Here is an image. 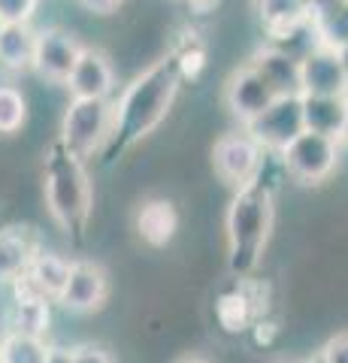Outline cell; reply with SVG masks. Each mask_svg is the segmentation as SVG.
Here are the masks:
<instances>
[{"label":"cell","mask_w":348,"mask_h":363,"mask_svg":"<svg viewBox=\"0 0 348 363\" xmlns=\"http://www.w3.org/2000/svg\"><path fill=\"white\" fill-rule=\"evenodd\" d=\"M179 85H182V73H179L173 55L155 61L149 70L133 79L112 104V133L103 145V157L112 161L158 128L173 106Z\"/></svg>","instance_id":"cell-1"},{"label":"cell","mask_w":348,"mask_h":363,"mask_svg":"<svg viewBox=\"0 0 348 363\" xmlns=\"http://www.w3.org/2000/svg\"><path fill=\"white\" fill-rule=\"evenodd\" d=\"M273 191L264 182L237 188L228 209V267L233 276H252L261 264L269 230H273Z\"/></svg>","instance_id":"cell-2"},{"label":"cell","mask_w":348,"mask_h":363,"mask_svg":"<svg viewBox=\"0 0 348 363\" xmlns=\"http://www.w3.org/2000/svg\"><path fill=\"white\" fill-rule=\"evenodd\" d=\"M43 188H46V206L55 224L61 227L67 236H79L88 227V215H91V176L85 169V161L55 143L46 155V167H43Z\"/></svg>","instance_id":"cell-3"},{"label":"cell","mask_w":348,"mask_h":363,"mask_svg":"<svg viewBox=\"0 0 348 363\" xmlns=\"http://www.w3.org/2000/svg\"><path fill=\"white\" fill-rule=\"evenodd\" d=\"M112 133V100H79L73 97L64 109L58 143L76 157H91L103 152Z\"/></svg>","instance_id":"cell-4"},{"label":"cell","mask_w":348,"mask_h":363,"mask_svg":"<svg viewBox=\"0 0 348 363\" xmlns=\"http://www.w3.org/2000/svg\"><path fill=\"white\" fill-rule=\"evenodd\" d=\"M339 149L342 145L336 140L303 130L294 143H288L282 149V164L288 176H294L303 185H318L339 164Z\"/></svg>","instance_id":"cell-5"},{"label":"cell","mask_w":348,"mask_h":363,"mask_svg":"<svg viewBox=\"0 0 348 363\" xmlns=\"http://www.w3.org/2000/svg\"><path fill=\"white\" fill-rule=\"evenodd\" d=\"M212 164L221 182H228L233 188H242L249 182L257 179L264 167V149L252 140L249 130H237V133H224L215 140L212 149Z\"/></svg>","instance_id":"cell-6"},{"label":"cell","mask_w":348,"mask_h":363,"mask_svg":"<svg viewBox=\"0 0 348 363\" xmlns=\"http://www.w3.org/2000/svg\"><path fill=\"white\" fill-rule=\"evenodd\" d=\"M252 133V140L261 145L264 152H279L282 155V149L288 143H294L297 136L306 130L303 128V97H276L273 106L264 109V116H257L249 128H245Z\"/></svg>","instance_id":"cell-7"},{"label":"cell","mask_w":348,"mask_h":363,"mask_svg":"<svg viewBox=\"0 0 348 363\" xmlns=\"http://www.w3.org/2000/svg\"><path fill=\"white\" fill-rule=\"evenodd\" d=\"M273 100H276L273 88H269L249 64L233 70L228 85H224V104H228L230 116L237 118L242 128H249L257 116H264V109L273 106Z\"/></svg>","instance_id":"cell-8"},{"label":"cell","mask_w":348,"mask_h":363,"mask_svg":"<svg viewBox=\"0 0 348 363\" xmlns=\"http://www.w3.org/2000/svg\"><path fill=\"white\" fill-rule=\"evenodd\" d=\"M85 45L76 43L70 33L61 28H46L37 30V52H33V70L49 82H61L67 85L76 61H79Z\"/></svg>","instance_id":"cell-9"},{"label":"cell","mask_w":348,"mask_h":363,"mask_svg":"<svg viewBox=\"0 0 348 363\" xmlns=\"http://www.w3.org/2000/svg\"><path fill=\"white\" fill-rule=\"evenodd\" d=\"M300 94L312 97H348V79L336 49L318 45L300 58Z\"/></svg>","instance_id":"cell-10"},{"label":"cell","mask_w":348,"mask_h":363,"mask_svg":"<svg viewBox=\"0 0 348 363\" xmlns=\"http://www.w3.org/2000/svg\"><path fill=\"white\" fill-rule=\"evenodd\" d=\"M109 279L106 269L94 260H70V279L58 303L70 312H94L106 303Z\"/></svg>","instance_id":"cell-11"},{"label":"cell","mask_w":348,"mask_h":363,"mask_svg":"<svg viewBox=\"0 0 348 363\" xmlns=\"http://www.w3.org/2000/svg\"><path fill=\"white\" fill-rule=\"evenodd\" d=\"M67 88L79 100H109L112 91H116V70H112L103 52L85 45L70 79H67Z\"/></svg>","instance_id":"cell-12"},{"label":"cell","mask_w":348,"mask_h":363,"mask_svg":"<svg viewBox=\"0 0 348 363\" xmlns=\"http://www.w3.org/2000/svg\"><path fill=\"white\" fill-rule=\"evenodd\" d=\"M249 67L273 88L276 97H297L300 94V61L291 58L288 52L266 43L249 58Z\"/></svg>","instance_id":"cell-13"},{"label":"cell","mask_w":348,"mask_h":363,"mask_svg":"<svg viewBox=\"0 0 348 363\" xmlns=\"http://www.w3.org/2000/svg\"><path fill=\"white\" fill-rule=\"evenodd\" d=\"M40 255V242L33 227L13 224L0 230V281H16L28 264Z\"/></svg>","instance_id":"cell-14"},{"label":"cell","mask_w":348,"mask_h":363,"mask_svg":"<svg viewBox=\"0 0 348 363\" xmlns=\"http://www.w3.org/2000/svg\"><path fill=\"white\" fill-rule=\"evenodd\" d=\"M176 230H179V215L170 200L155 197V200H145L137 209V233L145 245L164 248L167 242H173Z\"/></svg>","instance_id":"cell-15"},{"label":"cell","mask_w":348,"mask_h":363,"mask_svg":"<svg viewBox=\"0 0 348 363\" xmlns=\"http://www.w3.org/2000/svg\"><path fill=\"white\" fill-rule=\"evenodd\" d=\"M300 97H303V128L309 133L339 143L345 128L348 97H312V94H300Z\"/></svg>","instance_id":"cell-16"},{"label":"cell","mask_w":348,"mask_h":363,"mask_svg":"<svg viewBox=\"0 0 348 363\" xmlns=\"http://www.w3.org/2000/svg\"><path fill=\"white\" fill-rule=\"evenodd\" d=\"M312 6H315V0H254V13L269 37L306 25L312 18Z\"/></svg>","instance_id":"cell-17"},{"label":"cell","mask_w":348,"mask_h":363,"mask_svg":"<svg viewBox=\"0 0 348 363\" xmlns=\"http://www.w3.org/2000/svg\"><path fill=\"white\" fill-rule=\"evenodd\" d=\"M30 288L46 300H58L64 288H67V279H70V260H64L61 255H49V252H40L37 257L28 264V269L21 272Z\"/></svg>","instance_id":"cell-18"},{"label":"cell","mask_w":348,"mask_h":363,"mask_svg":"<svg viewBox=\"0 0 348 363\" xmlns=\"http://www.w3.org/2000/svg\"><path fill=\"white\" fill-rule=\"evenodd\" d=\"M33 52H37V30L30 25H4L0 30V64L6 70H33Z\"/></svg>","instance_id":"cell-19"},{"label":"cell","mask_w":348,"mask_h":363,"mask_svg":"<svg viewBox=\"0 0 348 363\" xmlns=\"http://www.w3.org/2000/svg\"><path fill=\"white\" fill-rule=\"evenodd\" d=\"M312 28H315L321 45L342 49V45H348V6L342 0H315Z\"/></svg>","instance_id":"cell-20"},{"label":"cell","mask_w":348,"mask_h":363,"mask_svg":"<svg viewBox=\"0 0 348 363\" xmlns=\"http://www.w3.org/2000/svg\"><path fill=\"white\" fill-rule=\"evenodd\" d=\"M46 327H49V300H16L13 333L43 339Z\"/></svg>","instance_id":"cell-21"},{"label":"cell","mask_w":348,"mask_h":363,"mask_svg":"<svg viewBox=\"0 0 348 363\" xmlns=\"http://www.w3.org/2000/svg\"><path fill=\"white\" fill-rule=\"evenodd\" d=\"M49 354V348L37 336H21L9 333L0 339V363H43Z\"/></svg>","instance_id":"cell-22"},{"label":"cell","mask_w":348,"mask_h":363,"mask_svg":"<svg viewBox=\"0 0 348 363\" xmlns=\"http://www.w3.org/2000/svg\"><path fill=\"white\" fill-rule=\"evenodd\" d=\"M215 312H218V321H221L224 330L237 333V330H242V327H249L254 306H252V297H245L242 291H228L218 300Z\"/></svg>","instance_id":"cell-23"},{"label":"cell","mask_w":348,"mask_h":363,"mask_svg":"<svg viewBox=\"0 0 348 363\" xmlns=\"http://www.w3.org/2000/svg\"><path fill=\"white\" fill-rule=\"evenodd\" d=\"M28 118V100L13 85H0V133H16Z\"/></svg>","instance_id":"cell-24"},{"label":"cell","mask_w":348,"mask_h":363,"mask_svg":"<svg viewBox=\"0 0 348 363\" xmlns=\"http://www.w3.org/2000/svg\"><path fill=\"white\" fill-rule=\"evenodd\" d=\"M40 0H0V21L4 25H30Z\"/></svg>","instance_id":"cell-25"},{"label":"cell","mask_w":348,"mask_h":363,"mask_svg":"<svg viewBox=\"0 0 348 363\" xmlns=\"http://www.w3.org/2000/svg\"><path fill=\"white\" fill-rule=\"evenodd\" d=\"M173 61H176V67H179V73H182V79H185V76H197V70L203 67V49L197 45L194 33H191V40H185L182 49L173 52Z\"/></svg>","instance_id":"cell-26"},{"label":"cell","mask_w":348,"mask_h":363,"mask_svg":"<svg viewBox=\"0 0 348 363\" xmlns=\"http://www.w3.org/2000/svg\"><path fill=\"white\" fill-rule=\"evenodd\" d=\"M321 360L324 363H348V333L327 339V345L321 348Z\"/></svg>","instance_id":"cell-27"},{"label":"cell","mask_w":348,"mask_h":363,"mask_svg":"<svg viewBox=\"0 0 348 363\" xmlns=\"http://www.w3.org/2000/svg\"><path fill=\"white\" fill-rule=\"evenodd\" d=\"M73 363H112V357L94 345H82V348H73Z\"/></svg>","instance_id":"cell-28"},{"label":"cell","mask_w":348,"mask_h":363,"mask_svg":"<svg viewBox=\"0 0 348 363\" xmlns=\"http://www.w3.org/2000/svg\"><path fill=\"white\" fill-rule=\"evenodd\" d=\"M79 4L88 9V13H97V16H109L125 4V0H79Z\"/></svg>","instance_id":"cell-29"},{"label":"cell","mask_w":348,"mask_h":363,"mask_svg":"<svg viewBox=\"0 0 348 363\" xmlns=\"http://www.w3.org/2000/svg\"><path fill=\"white\" fill-rule=\"evenodd\" d=\"M43 363H73V351L67 348H49V354Z\"/></svg>","instance_id":"cell-30"},{"label":"cell","mask_w":348,"mask_h":363,"mask_svg":"<svg viewBox=\"0 0 348 363\" xmlns=\"http://www.w3.org/2000/svg\"><path fill=\"white\" fill-rule=\"evenodd\" d=\"M185 4L194 9V13H200V16H206V13H212V9H215L221 0H185Z\"/></svg>","instance_id":"cell-31"},{"label":"cell","mask_w":348,"mask_h":363,"mask_svg":"<svg viewBox=\"0 0 348 363\" xmlns=\"http://www.w3.org/2000/svg\"><path fill=\"white\" fill-rule=\"evenodd\" d=\"M336 55H339V64H342V73L348 79V45H342V49H336Z\"/></svg>","instance_id":"cell-32"},{"label":"cell","mask_w":348,"mask_h":363,"mask_svg":"<svg viewBox=\"0 0 348 363\" xmlns=\"http://www.w3.org/2000/svg\"><path fill=\"white\" fill-rule=\"evenodd\" d=\"M339 145H348V112H345V128H342V136H339Z\"/></svg>","instance_id":"cell-33"},{"label":"cell","mask_w":348,"mask_h":363,"mask_svg":"<svg viewBox=\"0 0 348 363\" xmlns=\"http://www.w3.org/2000/svg\"><path fill=\"white\" fill-rule=\"evenodd\" d=\"M182 363H206V360H200V357H188V360H182Z\"/></svg>","instance_id":"cell-34"},{"label":"cell","mask_w":348,"mask_h":363,"mask_svg":"<svg viewBox=\"0 0 348 363\" xmlns=\"http://www.w3.org/2000/svg\"><path fill=\"white\" fill-rule=\"evenodd\" d=\"M309 363H324V360H321V354H318V357H312V360H309Z\"/></svg>","instance_id":"cell-35"},{"label":"cell","mask_w":348,"mask_h":363,"mask_svg":"<svg viewBox=\"0 0 348 363\" xmlns=\"http://www.w3.org/2000/svg\"><path fill=\"white\" fill-rule=\"evenodd\" d=\"M0 30H4V21H0Z\"/></svg>","instance_id":"cell-36"},{"label":"cell","mask_w":348,"mask_h":363,"mask_svg":"<svg viewBox=\"0 0 348 363\" xmlns=\"http://www.w3.org/2000/svg\"><path fill=\"white\" fill-rule=\"evenodd\" d=\"M342 4H345V6H348V0H342Z\"/></svg>","instance_id":"cell-37"}]
</instances>
